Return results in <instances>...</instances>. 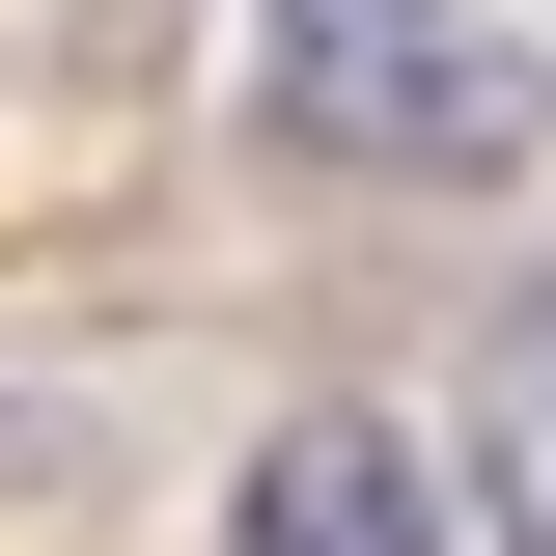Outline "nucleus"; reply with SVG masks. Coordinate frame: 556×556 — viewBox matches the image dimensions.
I'll return each mask as SVG.
<instances>
[{
  "label": "nucleus",
  "mask_w": 556,
  "mask_h": 556,
  "mask_svg": "<svg viewBox=\"0 0 556 556\" xmlns=\"http://www.w3.org/2000/svg\"><path fill=\"white\" fill-rule=\"evenodd\" d=\"M251 556H445V473L390 417H278L251 445Z\"/></svg>",
  "instance_id": "obj_2"
},
{
  "label": "nucleus",
  "mask_w": 556,
  "mask_h": 556,
  "mask_svg": "<svg viewBox=\"0 0 556 556\" xmlns=\"http://www.w3.org/2000/svg\"><path fill=\"white\" fill-rule=\"evenodd\" d=\"M473 473H501V556H556V278L501 306V362H473Z\"/></svg>",
  "instance_id": "obj_3"
},
{
  "label": "nucleus",
  "mask_w": 556,
  "mask_h": 556,
  "mask_svg": "<svg viewBox=\"0 0 556 556\" xmlns=\"http://www.w3.org/2000/svg\"><path fill=\"white\" fill-rule=\"evenodd\" d=\"M251 84H278L306 167H445V195L529 167V28H501V0H278Z\"/></svg>",
  "instance_id": "obj_1"
}]
</instances>
